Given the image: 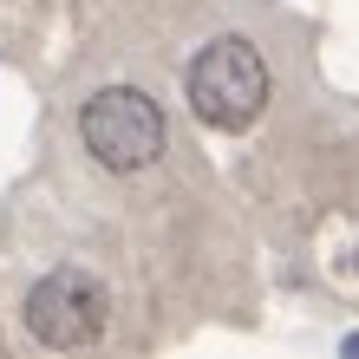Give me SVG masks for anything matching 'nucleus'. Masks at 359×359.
Wrapping results in <instances>:
<instances>
[{
	"label": "nucleus",
	"mask_w": 359,
	"mask_h": 359,
	"mask_svg": "<svg viewBox=\"0 0 359 359\" xmlns=\"http://www.w3.org/2000/svg\"><path fill=\"white\" fill-rule=\"evenodd\" d=\"M346 353H359V333H353V340H346Z\"/></svg>",
	"instance_id": "obj_4"
},
{
	"label": "nucleus",
	"mask_w": 359,
	"mask_h": 359,
	"mask_svg": "<svg viewBox=\"0 0 359 359\" xmlns=\"http://www.w3.org/2000/svg\"><path fill=\"white\" fill-rule=\"evenodd\" d=\"M79 137H86L92 163L131 177V170H151V163L170 151V124H163L157 98L137 92V86H104L79 104Z\"/></svg>",
	"instance_id": "obj_2"
},
{
	"label": "nucleus",
	"mask_w": 359,
	"mask_h": 359,
	"mask_svg": "<svg viewBox=\"0 0 359 359\" xmlns=\"http://www.w3.org/2000/svg\"><path fill=\"white\" fill-rule=\"evenodd\" d=\"M111 327V287L86 268H53L27 294V333L46 353H79Z\"/></svg>",
	"instance_id": "obj_3"
},
{
	"label": "nucleus",
	"mask_w": 359,
	"mask_h": 359,
	"mask_svg": "<svg viewBox=\"0 0 359 359\" xmlns=\"http://www.w3.org/2000/svg\"><path fill=\"white\" fill-rule=\"evenodd\" d=\"M183 92H189V111H196L209 131H248L268 98H274V79H268V59L255 53V39L242 33H222L189 59L183 72Z\"/></svg>",
	"instance_id": "obj_1"
}]
</instances>
